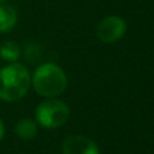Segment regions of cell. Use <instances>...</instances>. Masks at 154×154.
I'll return each instance as SVG.
<instances>
[{
    "label": "cell",
    "instance_id": "6da1fadb",
    "mask_svg": "<svg viewBox=\"0 0 154 154\" xmlns=\"http://www.w3.org/2000/svg\"><path fill=\"white\" fill-rule=\"evenodd\" d=\"M31 87V75L24 65L11 62L0 69V100L16 101L26 96Z\"/></svg>",
    "mask_w": 154,
    "mask_h": 154
},
{
    "label": "cell",
    "instance_id": "7a4b0ae2",
    "mask_svg": "<svg viewBox=\"0 0 154 154\" xmlns=\"http://www.w3.org/2000/svg\"><path fill=\"white\" fill-rule=\"evenodd\" d=\"M31 85L39 96L46 99L60 96L68 85L65 72L56 64H42L31 76Z\"/></svg>",
    "mask_w": 154,
    "mask_h": 154
},
{
    "label": "cell",
    "instance_id": "3957f363",
    "mask_svg": "<svg viewBox=\"0 0 154 154\" xmlns=\"http://www.w3.org/2000/svg\"><path fill=\"white\" fill-rule=\"evenodd\" d=\"M70 116L66 103L56 97L41 101L35 108V122L43 128H57L64 126Z\"/></svg>",
    "mask_w": 154,
    "mask_h": 154
},
{
    "label": "cell",
    "instance_id": "277c9868",
    "mask_svg": "<svg viewBox=\"0 0 154 154\" xmlns=\"http://www.w3.org/2000/svg\"><path fill=\"white\" fill-rule=\"evenodd\" d=\"M126 22L120 16H107L99 23L96 35L104 43H115L126 34Z\"/></svg>",
    "mask_w": 154,
    "mask_h": 154
},
{
    "label": "cell",
    "instance_id": "5b68a950",
    "mask_svg": "<svg viewBox=\"0 0 154 154\" xmlns=\"http://www.w3.org/2000/svg\"><path fill=\"white\" fill-rule=\"evenodd\" d=\"M64 154H100L97 143L84 135H69L62 143Z\"/></svg>",
    "mask_w": 154,
    "mask_h": 154
},
{
    "label": "cell",
    "instance_id": "8992f818",
    "mask_svg": "<svg viewBox=\"0 0 154 154\" xmlns=\"http://www.w3.org/2000/svg\"><path fill=\"white\" fill-rule=\"evenodd\" d=\"M18 14L10 4H0V32H8L15 27Z\"/></svg>",
    "mask_w": 154,
    "mask_h": 154
},
{
    "label": "cell",
    "instance_id": "52a82bcc",
    "mask_svg": "<svg viewBox=\"0 0 154 154\" xmlns=\"http://www.w3.org/2000/svg\"><path fill=\"white\" fill-rule=\"evenodd\" d=\"M38 133V125L35 119L30 118H23L15 125V134L18 138L23 141H30Z\"/></svg>",
    "mask_w": 154,
    "mask_h": 154
},
{
    "label": "cell",
    "instance_id": "ba28073f",
    "mask_svg": "<svg viewBox=\"0 0 154 154\" xmlns=\"http://www.w3.org/2000/svg\"><path fill=\"white\" fill-rule=\"evenodd\" d=\"M22 56L20 46L14 41H5L0 45V57L4 61L8 62H16Z\"/></svg>",
    "mask_w": 154,
    "mask_h": 154
},
{
    "label": "cell",
    "instance_id": "9c48e42d",
    "mask_svg": "<svg viewBox=\"0 0 154 154\" xmlns=\"http://www.w3.org/2000/svg\"><path fill=\"white\" fill-rule=\"evenodd\" d=\"M4 134H5V128H4V123H3V120L0 119V141H2L3 138H4Z\"/></svg>",
    "mask_w": 154,
    "mask_h": 154
},
{
    "label": "cell",
    "instance_id": "30bf717a",
    "mask_svg": "<svg viewBox=\"0 0 154 154\" xmlns=\"http://www.w3.org/2000/svg\"><path fill=\"white\" fill-rule=\"evenodd\" d=\"M5 2V0H0V4H2V3H4Z\"/></svg>",
    "mask_w": 154,
    "mask_h": 154
}]
</instances>
